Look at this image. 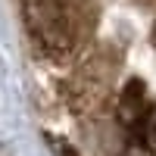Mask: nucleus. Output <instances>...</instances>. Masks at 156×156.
Listing matches in <instances>:
<instances>
[{
	"label": "nucleus",
	"mask_w": 156,
	"mask_h": 156,
	"mask_svg": "<svg viewBox=\"0 0 156 156\" xmlns=\"http://www.w3.org/2000/svg\"><path fill=\"white\" fill-rule=\"evenodd\" d=\"M0 156H12V153H9V150H0Z\"/></svg>",
	"instance_id": "obj_1"
}]
</instances>
